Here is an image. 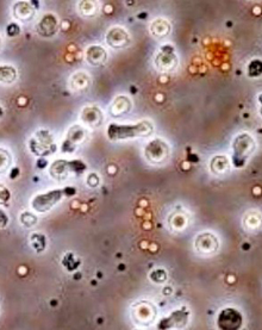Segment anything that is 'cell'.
Instances as JSON below:
<instances>
[{
    "label": "cell",
    "mask_w": 262,
    "mask_h": 330,
    "mask_svg": "<svg viewBox=\"0 0 262 330\" xmlns=\"http://www.w3.org/2000/svg\"><path fill=\"white\" fill-rule=\"evenodd\" d=\"M87 60L93 66H99L103 62L106 60V53L103 48L100 47H91L87 50Z\"/></svg>",
    "instance_id": "9c48e42d"
},
{
    "label": "cell",
    "mask_w": 262,
    "mask_h": 330,
    "mask_svg": "<svg viewBox=\"0 0 262 330\" xmlns=\"http://www.w3.org/2000/svg\"><path fill=\"white\" fill-rule=\"evenodd\" d=\"M153 133V125L148 122H142L137 125H117L111 124L107 130V135L111 140L131 139L135 136L150 135Z\"/></svg>",
    "instance_id": "6da1fadb"
},
{
    "label": "cell",
    "mask_w": 262,
    "mask_h": 330,
    "mask_svg": "<svg viewBox=\"0 0 262 330\" xmlns=\"http://www.w3.org/2000/svg\"><path fill=\"white\" fill-rule=\"evenodd\" d=\"M156 64L160 70L163 71H170L175 67L176 58L173 53H162L160 54L156 58Z\"/></svg>",
    "instance_id": "30bf717a"
},
{
    "label": "cell",
    "mask_w": 262,
    "mask_h": 330,
    "mask_svg": "<svg viewBox=\"0 0 262 330\" xmlns=\"http://www.w3.org/2000/svg\"><path fill=\"white\" fill-rule=\"evenodd\" d=\"M168 146L161 140H155L150 142L146 148V158L153 163H161L168 158Z\"/></svg>",
    "instance_id": "3957f363"
},
{
    "label": "cell",
    "mask_w": 262,
    "mask_h": 330,
    "mask_svg": "<svg viewBox=\"0 0 262 330\" xmlns=\"http://www.w3.org/2000/svg\"><path fill=\"white\" fill-rule=\"evenodd\" d=\"M9 198H10V193L8 189L3 187V186H0V203L8 202Z\"/></svg>",
    "instance_id": "ac0fdd59"
},
{
    "label": "cell",
    "mask_w": 262,
    "mask_h": 330,
    "mask_svg": "<svg viewBox=\"0 0 262 330\" xmlns=\"http://www.w3.org/2000/svg\"><path fill=\"white\" fill-rule=\"evenodd\" d=\"M106 41L111 47L120 48L127 44V42H129V36H127L126 31L123 30V29L114 28L109 31V34L106 36Z\"/></svg>",
    "instance_id": "ba28073f"
},
{
    "label": "cell",
    "mask_w": 262,
    "mask_h": 330,
    "mask_svg": "<svg viewBox=\"0 0 262 330\" xmlns=\"http://www.w3.org/2000/svg\"><path fill=\"white\" fill-rule=\"evenodd\" d=\"M16 72L12 67H2L0 68V81L11 83L15 80Z\"/></svg>",
    "instance_id": "9a60e30c"
},
{
    "label": "cell",
    "mask_w": 262,
    "mask_h": 330,
    "mask_svg": "<svg viewBox=\"0 0 262 330\" xmlns=\"http://www.w3.org/2000/svg\"><path fill=\"white\" fill-rule=\"evenodd\" d=\"M15 15L21 21H26V19L31 18L34 16V11L31 10L30 5L26 4V3H18L15 8Z\"/></svg>",
    "instance_id": "4fadbf2b"
},
{
    "label": "cell",
    "mask_w": 262,
    "mask_h": 330,
    "mask_svg": "<svg viewBox=\"0 0 262 330\" xmlns=\"http://www.w3.org/2000/svg\"><path fill=\"white\" fill-rule=\"evenodd\" d=\"M195 247L201 253H214L217 250L218 241L212 234H203L196 237Z\"/></svg>",
    "instance_id": "52a82bcc"
},
{
    "label": "cell",
    "mask_w": 262,
    "mask_h": 330,
    "mask_svg": "<svg viewBox=\"0 0 262 330\" xmlns=\"http://www.w3.org/2000/svg\"><path fill=\"white\" fill-rule=\"evenodd\" d=\"M255 148V143L250 136L247 135V134H243V135H240L236 137L234 142V162L236 167H242L243 163L249 155L251 154Z\"/></svg>",
    "instance_id": "7a4b0ae2"
},
{
    "label": "cell",
    "mask_w": 262,
    "mask_h": 330,
    "mask_svg": "<svg viewBox=\"0 0 262 330\" xmlns=\"http://www.w3.org/2000/svg\"><path fill=\"white\" fill-rule=\"evenodd\" d=\"M170 25L167 21H163V19H157L153 23L152 25V32L153 35H155L156 37H165L169 34Z\"/></svg>",
    "instance_id": "7c38bea8"
},
{
    "label": "cell",
    "mask_w": 262,
    "mask_h": 330,
    "mask_svg": "<svg viewBox=\"0 0 262 330\" xmlns=\"http://www.w3.org/2000/svg\"><path fill=\"white\" fill-rule=\"evenodd\" d=\"M10 163H11V158L9 153L4 149H0V173L5 172L9 168Z\"/></svg>",
    "instance_id": "2e32d148"
},
{
    "label": "cell",
    "mask_w": 262,
    "mask_h": 330,
    "mask_svg": "<svg viewBox=\"0 0 262 330\" xmlns=\"http://www.w3.org/2000/svg\"><path fill=\"white\" fill-rule=\"evenodd\" d=\"M211 171L215 173V174L223 175L229 171V161L225 156L219 155L216 156V158L212 159L211 161Z\"/></svg>",
    "instance_id": "8fae6325"
},
{
    "label": "cell",
    "mask_w": 262,
    "mask_h": 330,
    "mask_svg": "<svg viewBox=\"0 0 262 330\" xmlns=\"http://www.w3.org/2000/svg\"><path fill=\"white\" fill-rule=\"evenodd\" d=\"M61 198V191H51L49 193L37 195L32 202V208L38 212H45Z\"/></svg>",
    "instance_id": "5b68a950"
},
{
    "label": "cell",
    "mask_w": 262,
    "mask_h": 330,
    "mask_svg": "<svg viewBox=\"0 0 262 330\" xmlns=\"http://www.w3.org/2000/svg\"><path fill=\"white\" fill-rule=\"evenodd\" d=\"M0 115H2V110H0Z\"/></svg>",
    "instance_id": "d6986e66"
},
{
    "label": "cell",
    "mask_w": 262,
    "mask_h": 330,
    "mask_svg": "<svg viewBox=\"0 0 262 330\" xmlns=\"http://www.w3.org/2000/svg\"><path fill=\"white\" fill-rule=\"evenodd\" d=\"M155 308L148 303H141L135 306V319L137 322H140L141 324L147 325L152 323L154 318H155Z\"/></svg>",
    "instance_id": "8992f818"
},
{
    "label": "cell",
    "mask_w": 262,
    "mask_h": 330,
    "mask_svg": "<svg viewBox=\"0 0 262 330\" xmlns=\"http://www.w3.org/2000/svg\"><path fill=\"white\" fill-rule=\"evenodd\" d=\"M127 101V98L126 97H120V98H118V99L116 100V103L113 104V106H112V115L114 116H119V115H123V113H125V111L123 110V107L125 110L129 111L130 109V105H127V106H124L123 104L124 103H126Z\"/></svg>",
    "instance_id": "5bb4252c"
},
{
    "label": "cell",
    "mask_w": 262,
    "mask_h": 330,
    "mask_svg": "<svg viewBox=\"0 0 262 330\" xmlns=\"http://www.w3.org/2000/svg\"><path fill=\"white\" fill-rule=\"evenodd\" d=\"M81 5L86 6V10H84V15H93L97 11V5L94 3H81Z\"/></svg>",
    "instance_id": "e0dca14e"
},
{
    "label": "cell",
    "mask_w": 262,
    "mask_h": 330,
    "mask_svg": "<svg viewBox=\"0 0 262 330\" xmlns=\"http://www.w3.org/2000/svg\"><path fill=\"white\" fill-rule=\"evenodd\" d=\"M242 324V316L235 309H224L218 316V326L223 330H236Z\"/></svg>",
    "instance_id": "277c9868"
}]
</instances>
